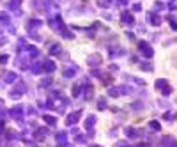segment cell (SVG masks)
Masks as SVG:
<instances>
[{
  "instance_id": "16",
  "label": "cell",
  "mask_w": 177,
  "mask_h": 147,
  "mask_svg": "<svg viewBox=\"0 0 177 147\" xmlns=\"http://www.w3.org/2000/svg\"><path fill=\"white\" fill-rule=\"evenodd\" d=\"M161 145H163V147H177L175 138H174V136H163V140H161Z\"/></svg>"
},
{
  "instance_id": "32",
  "label": "cell",
  "mask_w": 177,
  "mask_h": 147,
  "mask_svg": "<svg viewBox=\"0 0 177 147\" xmlns=\"http://www.w3.org/2000/svg\"><path fill=\"white\" fill-rule=\"evenodd\" d=\"M166 83H168V82H166L165 78H158V80H156V83H154V85H156V89H158V91H160L161 87H165Z\"/></svg>"
},
{
  "instance_id": "5",
  "label": "cell",
  "mask_w": 177,
  "mask_h": 147,
  "mask_svg": "<svg viewBox=\"0 0 177 147\" xmlns=\"http://www.w3.org/2000/svg\"><path fill=\"white\" fill-rule=\"evenodd\" d=\"M108 55H110L112 59H117V57H122V55H126V50L121 48V46H112L108 50Z\"/></svg>"
},
{
  "instance_id": "30",
  "label": "cell",
  "mask_w": 177,
  "mask_h": 147,
  "mask_svg": "<svg viewBox=\"0 0 177 147\" xmlns=\"http://www.w3.org/2000/svg\"><path fill=\"white\" fill-rule=\"evenodd\" d=\"M106 106H108V103H106V98H105V96L98 98V108H99V110H105Z\"/></svg>"
},
{
  "instance_id": "36",
  "label": "cell",
  "mask_w": 177,
  "mask_h": 147,
  "mask_svg": "<svg viewBox=\"0 0 177 147\" xmlns=\"http://www.w3.org/2000/svg\"><path fill=\"white\" fill-rule=\"evenodd\" d=\"M131 11L133 12H140V11H142V6L136 2V4H133V6H131Z\"/></svg>"
},
{
  "instance_id": "45",
  "label": "cell",
  "mask_w": 177,
  "mask_h": 147,
  "mask_svg": "<svg viewBox=\"0 0 177 147\" xmlns=\"http://www.w3.org/2000/svg\"><path fill=\"white\" fill-rule=\"evenodd\" d=\"M12 4H16V6H22V0H11Z\"/></svg>"
},
{
  "instance_id": "9",
  "label": "cell",
  "mask_w": 177,
  "mask_h": 147,
  "mask_svg": "<svg viewBox=\"0 0 177 147\" xmlns=\"http://www.w3.org/2000/svg\"><path fill=\"white\" fill-rule=\"evenodd\" d=\"M48 53L51 55V57H57V55H62V46L59 43H51L50 48H48Z\"/></svg>"
},
{
  "instance_id": "29",
  "label": "cell",
  "mask_w": 177,
  "mask_h": 147,
  "mask_svg": "<svg viewBox=\"0 0 177 147\" xmlns=\"http://www.w3.org/2000/svg\"><path fill=\"white\" fill-rule=\"evenodd\" d=\"M149 128L152 131H156V133H158V131H161V124L158 122V120H149Z\"/></svg>"
},
{
  "instance_id": "42",
  "label": "cell",
  "mask_w": 177,
  "mask_h": 147,
  "mask_svg": "<svg viewBox=\"0 0 177 147\" xmlns=\"http://www.w3.org/2000/svg\"><path fill=\"white\" fill-rule=\"evenodd\" d=\"M36 112H37V110L34 108V106H28V110H27V114H28V115H34Z\"/></svg>"
},
{
  "instance_id": "27",
  "label": "cell",
  "mask_w": 177,
  "mask_h": 147,
  "mask_svg": "<svg viewBox=\"0 0 177 147\" xmlns=\"http://www.w3.org/2000/svg\"><path fill=\"white\" fill-rule=\"evenodd\" d=\"M108 96H110V98H119V96H121L119 87H110L108 89Z\"/></svg>"
},
{
  "instance_id": "44",
  "label": "cell",
  "mask_w": 177,
  "mask_h": 147,
  "mask_svg": "<svg viewBox=\"0 0 177 147\" xmlns=\"http://www.w3.org/2000/svg\"><path fill=\"white\" fill-rule=\"evenodd\" d=\"M6 41H7V37H6V36H0V44H4Z\"/></svg>"
},
{
  "instance_id": "48",
  "label": "cell",
  "mask_w": 177,
  "mask_h": 147,
  "mask_svg": "<svg viewBox=\"0 0 177 147\" xmlns=\"http://www.w3.org/2000/svg\"><path fill=\"white\" fill-rule=\"evenodd\" d=\"M2 105H4V99H0V108H2Z\"/></svg>"
},
{
  "instance_id": "24",
  "label": "cell",
  "mask_w": 177,
  "mask_h": 147,
  "mask_svg": "<svg viewBox=\"0 0 177 147\" xmlns=\"http://www.w3.org/2000/svg\"><path fill=\"white\" fill-rule=\"evenodd\" d=\"M60 36H62V37H66V39H73V37H74V34H73L69 28H66V27L60 28Z\"/></svg>"
},
{
  "instance_id": "34",
  "label": "cell",
  "mask_w": 177,
  "mask_h": 147,
  "mask_svg": "<svg viewBox=\"0 0 177 147\" xmlns=\"http://www.w3.org/2000/svg\"><path fill=\"white\" fill-rule=\"evenodd\" d=\"M110 4H115V6H119V7H124L127 4V0H110Z\"/></svg>"
},
{
  "instance_id": "43",
  "label": "cell",
  "mask_w": 177,
  "mask_h": 147,
  "mask_svg": "<svg viewBox=\"0 0 177 147\" xmlns=\"http://www.w3.org/2000/svg\"><path fill=\"white\" fill-rule=\"evenodd\" d=\"M115 147H129V145H127V142H117Z\"/></svg>"
},
{
  "instance_id": "26",
  "label": "cell",
  "mask_w": 177,
  "mask_h": 147,
  "mask_svg": "<svg viewBox=\"0 0 177 147\" xmlns=\"http://www.w3.org/2000/svg\"><path fill=\"white\" fill-rule=\"evenodd\" d=\"M43 119H44V122H46V124H50V126H55L57 124V117H53V115H50V114H46Z\"/></svg>"
},
{
  "instance_id": "31",
  "label": "cell",
  "mask_w": 177,
  "mask_h": 147,
  "mask_svg": "<svg viewBox=\"0 0 177 147\" xmlns=\"http://www.w3.org/2000/svg\"><path fill=\"white\" fill-rule=\"evenodd\" d=\"M160 92L163 94V96H170V94L174 92V89H172L170 85H168V83H166L165 87H161V89H160Z\"/></svg>"
},
{
  "instance_id": "23",
  "label": "cell",
  "mask_w": 177,
  "mask_h": 147,
  "mask_svg": "<svg viewBox=\"0 0 177 147\" xmlns=\"http://www.w3.org/2000/svg\"><path fill=\"white\" fill-rule=\"evenodd\" d=\"M124 131H126V136H127V138H136V136H138V130H135L133 126H127Z\"/></svg>"
},
{
  "instance_id": "40",
  "label": "cell",
  "mask_w": 177,
  "mask_h": 147,
  "mask_svg": "<svg viewBox=\"0 0 177 147\" xmlns=\"http://www.w3.org/2000/svg\"><path fill=\"white\" fill-rule=\"evenodd\" d=\"M158 103H160V106H161V108H168V106H170V103H168V101H163V99H160Z\"/></svg>"
},
{
  "instance_id": "19",
  "label": "cell",
  "mask_w": 177,
  "mask_h": 147,
  "mask_svg": "<svg viewBox=\"0 0 177 147\" xmlns=\"http://www.w3.org/2000/svg\"><path fill=\"white\" fill-rule=\"evenodd\" d=\"M0 23L2 25H11V14L7 11H0Z\"/></svg>"
},
{
  "instance_id": "15",
  "label": "cell",
  "mask_w": 177,
  "mask_h": 147,
  "mask_svg": "<svg viewBox=\"0 0 177 147\" xmlns=\"http://www.w3.org/2000/svg\"><path fill=\"white\" fill-rule=\"evenodd\" d=\"M16 82H18V80H16ZM12 92H16L18 96H23V94L27 92V83H25V82H18Z\"/></svg>"
},
{
  "instance_id": "35",
  "label": "cell",
  "mask_w": 177,
  "mask_h": 147,
  "mask_svg": "<svg viewBox=\"0 0 177 147\" xmlns=\"http://www.w3.org/2000/svg\"><path fill=\"white\" fill-rule=\"evenodd\" d=\"M168 22H170V27H172V30H177V23H175V20H174V16H168Z\"/></svg>"
},
{
  "instance_id": "2",
  "label": "cell",
  "mask_w": 177,
  "mask_h": 147,
  "mask_svg": "<svg viewBox=\"0 0 177 147\" xmlns=\"http://www.w3.org/2000/svg\"><path fill=\"white\" fill-rule=\"evenodd\" d=\"M138 50H140V53L144 57H147V59H151L154 55V50H152V46L147 41H138Z\"/></svg>"
},
{
  "instance_id": "14",
  "label": "cell",
  "mask_w": 177,
  "mask_h": 147,
  "mask_svg": "<svg viewBox=\"0 0 177 147\" xmlns=\"http://www.w3.org/2000/svg\"><path fill=\"white\" fill-rule=\"evenodd\" d=\"M28 69L32 71L34 75H41V73H43V62H41V60H37V62H32Z\"/></svg>"
},
{
  "instance_id": "1",
  "label": "cell",
  "mask_w": 177,
  "mask_h": 147,
  "mask_svg": "<svg viewBox=\"0 0 177 147\" xmlns=\"http://www.w3.org/2000/svg\"><path fill=\"white\" fill-rule=\"evenodd\" d=\"M7 114L11 115V119L18 120V122H22V120H23V115H25V108H23V105H16V106H12Z\"/></svg>"
},
{
  "instance_id": "12",
  "label": "cell",
  "mask_w": 177,
  "mask_h": 147,
  "mask_svg": "<svg viewBox=\"0 0 177 147\" xmlns=\"http://www.w3.org/2000/svg\"><path fill=\"white\" fill-rule=\"evenodd\" d=\"M18 80V75L14 71H6L4 73V83H14Z\"/></svg>"
},
{
  "instance_id": "39",
  "label": "cell",
  "mask_w": 177,
  "mask_h": 147,
  "mask_svg": "<svg viewBox=\"0 0 177 147\" xmlns=\"http://www.w3.org/2000/svg\"><path fill=\"white\" fill-rule=\"evenodd\" d=\"M174 117H175V115L172 114V112H166V114L163 115V119H166V120H174Z\"/></svg>"
},
{
  "instance_id": "6",
  "label": "cell",
  "mask_w": 177,
  "mask_h": 147,
  "mask_svg": "<svg viewBox=\"0 0 177 147\" xmlns=\"http://www.w3.org/2000/svg\"><path fill=\"white\" fill-rule=\"evenodd\" d=\"M80 115H82V110H78V112H71V114L67 115L66 124L67 126H74L78 122V119H80Z\"/></svg>"
},
{
  "instance_id": "37",
  "label": "cell",
  "mask_w": 177,
  "mask_h": 147,
  "mask_svg": "<svg viewBox=\"0 0 177 147\" xmlns=\"http://www.w3.org/2000/svg\"><path fill=\"white\" fill-rule=\"evenodd\" d=\"M131 82H133V83H136V85H142V87L145 85V82H144V80H140V78H135V76L131 78Z\"/></svg>"
},
{
  "instance_id": "47",
  "label": "cell",
  "mask_w": 177,
  "mask_h": 147,
  "mask_svg": "<svg viewBox=\"0 0 177 147\" xmlns=\"http://www.w3.org/2000/svg\"><path fill=\"white\" fill-rule=\"evenodd\" d=\"M88 147H103V145H99V144H90Z\"/></svg>"
},
{
  "instance_id": "8",
  "label": "cell",
  "mask_w": 177,
  "mask_h": 147,
  "mask_svg": "<svg viewBox=\"0 0 177 147\" xmlns=\"http://www.w3.org/2000/svg\"><path fill=\"white\" fill-rule=\"evenodd\" d=\"M147 22L151 23V25H154V27H160L161 25V18L158 16V14H156V12H147Z\"/></svg>"
},
{
  "instance_id": "4",
  "label": "cell",
  "mask_w": 177,
  "mask_h": 147,
  "mask_svg": "<svg viewBox=\"0 0 177 147\" xmlns=\"http://www.w3.org/2000/svg\"><path fill=\"white\" fill-rule=\"evenodd\" d=\"M78 66H74V64H67V67H64L62 69V76L64 78H73V76H76L78 75Z\"/></svg>"
},
{
  "instance_id": "28",
  "label": "cell",
  "mask_w": 177,
  "mask_h": 147,
  "mask_svg": "<svg viewBox=\"0 0 177 147\" xmlns=\"http://www.w3.org/2000/svg\"><path fill=\"white\" fill-rule=\"evenodd\" d=\"M140 64V69L142 71H152L154 67H152V64L151 62H147V60H144V62H138Z\"/></svg>"
},
{
  "instance_id": "25",
  "label": "cell",
  "mask_w": 177,
  "mask_h": 147,
  "mask_svg": "<svg viewBox=\"0 0 177 147\" xmlns=\"http://www.w3.org/2000/svg\"><path fill=\"white\" fill-rule=\"evenodd\" d=\"M51 82H53V78L51 76H44L41 82H39V89H43V87H48V85H51Z\"/></svg>"
},
{
  "instance_id": "3",
  "label": "cell",
  "mask_w": 177,
  "mask_h": 147,
  "mask_svg": "<svg viewBox=\"0 0 177 147\" xmlns=\"http://www.w3.org/2000/svg\"><path fill=\"white\" fill-rule=\"evenodd\" d=\"M30 57H28L27 53H23V55H18V59H16V66L20 67L22 71H25V69H28L30 67Z\"/></svg>"
},
{
  "instance_id": "21",
  "label": "cell",
  "mask_w": 177,
  "mask_h": 147,
  "mask_svg": "<svg viewBox=\"0 0 177 147\" xmlns=\"http://www.w3.org/2000/svg\"><path fill=\"white\" fill-rule=\"evenodd\" d=\"M55 140L60 144V145H66L67 144V133L66 131H60V133H57L55 135Z\"/></svg>"
},
{
  "instance_id": "20",
  "label": "cell",
  "mask_w": 177,
  "mask_h": 147,
  "mask_svg": "<svg viewBox=\"0 0 177 147\" xmlns=\"http://www.w3.org/2000/svg\"><path fill=\"white\" fill-rule=\"evenodd\" d=\"M83 91H85V92L82 94L83 98L87 99H92V96H94V87H92V85H85V87H83Z\"/></svg>"
},
{
  "instance_id": "22",
  "label": "cell",
  "mask_w": 177,
  "mask_h": 147,
  "mask_svg": "<svg viewBox=\"0 0 177 147\" xmlns=\"http://www.w3.org/2000/svg\"><path fill=\"white\" fill-rule=\"evenodd\" d=\"M82 94H83V85L82 83H74V85H73V96H74V98H80Z\"/></svg>"
},
{
  "instance_id": "7",
  "label": "cell",
  "mask_w": 177,
  "mask_h": 147,
  "mask_svg": "<svg viewBox=\"0 0 177 147\" xmlns=\"http://www.w3.org/2000/svg\"><path fill=\"white\" fill-rule=\"evenodd\" d=\"M121 22L124 23V25H133V23H135V16H133L131 12L122 11L121 12Z\"/></svg>"
},
{
  "instance_id": "11",
  "label": "cell",
  "mask_w": 177,
  "mask_h": 147,
  "mask_svg": "<svg viewBox=\"0 0 177 147\" xmlns=\"http://www.w3.org/2000/svg\"><path fill=\"white\" fill-rule=\"evenodd\" d=\"M87 62H88V66H90V67H92V66H99L101 62H103V57H101L99 53H94V55H90V57H88L87 59Z\"/></svg>"
},
{
  "instance_id": "17",
  "label": "cell",
  "mask_w": 177,
  "mask_h": 147,
  "mask_svg": "<svg viewBox=\"0 0 177 147\" xmlns=\"http://www.w3.org/2000/svg\"><path fill=\"white\" fill-rule=\"evenodd\" d=\"M41 25H43V22L39 18H30V22L27 23V28L28 30H34V28H39Z\"/></svg>"
},
{
  "instance_id": "38",
  "label": "cell",
  "mask_w": 177,
  "mask_h": 147,
  "mask_svg": "<svg viewBox=\"0 0 177 147\" xmlns=\"http://www.w3.org/2000/svg\"><path fill=\"white\" fill-rule=\"evenodd\" d=\"M9 62V55H0V64H7Z\"/></svg>"
},
{
  "instance_id": "41",
  "label": "cell",
  "mask_w": 177,
  "mask_h": 147,
  "mask_svg": "<svg viewBox=\"0 0 177 147\" xmlns=\"http://www.w3.org/2000/svg\"><path fill=\"white\" fill-rule=\"evenodd\" d=\"M168 9H170V11L175 9V0H170V2H168Z\"/></svg>"
},
{
  "instance_id": "10",
  "label": "cell",
  "mask_w": 177,
  "mask_h": 147,
  "mask_svg": "<svg viewBox=\"0 0 177 147\" xmlns=\"http://www.w3.org/2000/svg\"><path fill=\"white\" fill-rule=\"evenodd\" d=\"M48 136V128H37L36 130V133H34V138L37 142H41V140H44Z\"/></svg>"
},
{
  "instance_id": "18",
  "label": "cell",
  "mask_w": 177,
  "mask_h": 147,
  "mask_svg": "<svg viewBox=\"0 0 177 147\" xmlns=\"http://www.w3.org/2000/svg\"><path fill=\"white\" fill-rule=\"evenodd\" d=\"M55 69H57L55 62H51V60H46V62H43V71H44V73H53Z\"/></svg>"
},
{
  "instance_id": "46",
  "label": "cell",
  "mask_w": 177,
  "mask_h": 147,
  "mask_svg": "<svg viewBox=\"0 0 177 147\" xmlns=\"http://www.w3.org/2000/svg\"><path fill=\"white\" fill-rule=\"evenodd\" d=\"M136 147H151V145H149V144H138Z\"/></svg>"
},
{
  "instance_id": "13",
  "label": "cell",
  "mask_w": 177,
  "mask_h": 147,
  "mask_svg": "<svg viewBox=\"0 0 177 147\" xmlns=\"http://www.w3.org/2000/svg\"><path fill=\"white\" fill-rule=\"evenodd\" d=\"M96 120H98V117L96 115H88L87 119H85V130L87 131H90V130H94V126H96Z\"/></svg>"
},
{
  "instance_id": "33",
  "label": "cell",
  "mask_w": 177,
  "mask_h": 147,
  "mask_svg": "<svg viewBox=\"0 0 177 147\" xmlns=\"http://www.w3.org/2000/svg\"><path fill=\"white\" fill-rule=\"evenodd\" d=\"M131 108L133 110H144V103H142V101H133Z\"/></svg>"
}]
</instances>
